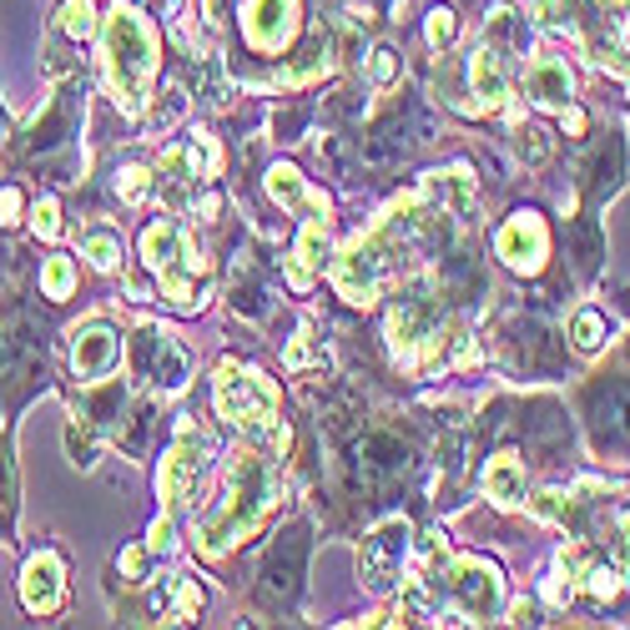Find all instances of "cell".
<instances>
[{
    "label": "cell",
    "mask_w": 630,
    "mask_h": 630,
    "mask_svg": "<svg viewBox=\"0 0 630 630\" xmlns=\"http://www.w3.org/2000/svg\"><path fill=\"white\" fill-rule=\"evenodd\" d=\"M414 560V525L404 514H389L358 545V580L368 595H394L404 585V570Z\"/></svg>",
    "instance_id": "cell-6"
},
{
    "label": "cell",
    "mask_w": 630,
    "mask_h": 630,
    "mask_svg": "<svg viewBox=\"0 0 630 630\" xmlns=\"http://www.w3.org/2000/svg\"><path fill=\"white\" fill-rule=\"evenodd\" d=\"M146 338H152V379H157V389H182L187 373H192V358H187V348L177 343V333L167 329H146Z\"/></svg>",
    "instance_id": "cell-19"
},
{
    "label": "cell",
    "mask_w": 630,
    "mask_h": 630,
    "mask_svg": "<svg viewBox=\"0 0 630 630\" xmlns=\"http://www.w3.org/2000/svg\"><path fill=\"white\" fill-rule=\"evenodd\" d=\"M605 5H626V0H605Z\"/></svg>",
    "instance_id": "cell-38"
},
{
    "label": "cell",
    "mask_w": 630,
    "mask_h": 630,
    "mask_svg": "<svg viewBox=\"0 0 630 630\" xmlns=\"http://www.w3.org/2000/svg\"><path fill=\"white\" fill-rule=\"evenodd\" d=\"M121 580H127V585H142L146 580V545H132V550H121Z\"/></svg>",
    "instance_id": "cell-34"
},
{
    "label": "cell",
    "mask_w": 630,
    "mask_h": 630,
    "mask_svg": "<svg viewBox=\"0 0 630 630\" xmlns=\"http://www.w3.org/2000/svg\"><path fill=\"white\" fill-rule=\"evenodd\" d=\"M142 258H146V268H152V273H167V268H177V263H202L198 248L187 242V233H182V223H177V217H157V223H146Z\"/></svg>",
    "instance_id": "cell-16"
},
{
    "label": "cell",
    "mask_w": 630,
    "mask_h": 630,
    "mask_svg": "<svg viewBox=\"0 0 630 630\" xmlns=\"http://www.w3.org/2000/svg\"><path fill=\"white\" fill-rule=\"evenodd\" d=\"M525 96L539 111H564L575 102V71L564 56H535L525 67Z\"/></svg>",
    "instance_id": "cell-14"
},
{
    "label": "cell",
    "mask_w": 630,
    "mask_h": 630,
    "mask_svg": "<svg viewBox=\"0 0 630 630\" xmlns=\"http://www.w3.org/2000/svg\"><path fill=\"white\" fill-rule=\"evenodd\" d=\"M514 136H520V157L530 162V167H545V162H550V152H555V142H550V132H545V127H525V121H520V127H514Z\"/></svg>",
    "instance_id": "cell-26"
},
{
    "label": "cell",
    "mask_w": 630,
    "mask_h": 630,
    "mask_svg": "<svg viewBox=\"0 0 630 630\" xmlns=\"http://www.w3.org/2000/svg\"><path fill=\"white\" fill-rule=\"evenodd\" d=\"M419 198L429 202V207L449 212L454 223H469L474 212H479V182H474V171L460 162V167H449V171H429Z\"/></svg>",
    "instance_id": "cell-12"
},
{
    "label": "cell",
    "mask_w": 630,
    "mask_h": 630,
    "mask_svg": "<svg viewBox=\"0 0 630 630\" xmlns=\"http://www.w3.org/2000/svg\"><path fill=\"white\" fill-rule=\"evenodd\" d=\"M610 333H616V323L601 313V308H575V318H570V343H575L580 354H595V348H605L610 343Z\"/></svg>",
    "instance_id": "cell-21"
},
{
    "label": "cell",
    "mask_w": 630,
    "mask_h": 630,
    "mask_svg": "<svg viewBox=\"0 0 630 630\" xmlns=\"http://www.w3.org/2000/svg\"><path fill=\"white\" fill-rule=\"evenodd\" d=\"M469 86L479 96V117L485 111H499V106H510V67H504V51L479 40L469 56Z\"/></svg>",
    "instance_id": "cell-15"
},
{
    "label": "cell",
    "mask_w": 630,
    "mask_h": 630,
    "mask_svg": "<svg viewBox=\"0 0 630 630\" xmlns=\"http://www.w3.org/2000/svg\"><path fill=\"white\" fill-rule=\"evenodd\" d=\"M157 171L167 177V182H192V177H202L198 146H192V142H171V146H162ZM202 182H207V177H202Z\"/></svg>",
    "instance_id": "cell-22"
},
{
    "label": "cell",
    "mask_w": 630,
    "mask_h": 630,
    "mask_svg": "<svg viewBox=\"0 0 630 630\" xmlns=\"http://www.w3.org/2000/svg\"><path fill=\"white\" fill-rule=\"evenodd\" d=\"M268 192H273V202L283 212H293V217H329V198L313 192V187L302 182V171L288 167V162H277V167L268 171Z\"/></svg>",
    "instance_id": "cell-17"
},
{
    "label": "cell",
    "mask_w": 630,
    "mask_h": 630,
    "mask_svg": "<svg viewBox=\"0 0 630 630\" xmlns=\"http://www.w3.org/2000/svg\"><path fill=\"white\" fill-rule=\"evenodd\" d=\"M308 338H313V333L302 329L298 338L288 343V354H283V364H288L293 373H308V368H323V364H329V354H323V343H318V348H313V343H308Z\"/></svg>",
    "instance_id": "cell-27"
},
{
    "label": "cell",
    "mask_w": 630,
    "mask_h": 630,
    "mask_svg": "<svg viewBox=\"0 0 630 630\" xmlns=\"http://www.w3.org/2000/svg\"><path fill=\"white\" fill-rule=\"evenodd\" d=\"M329 258H333V227H329V217H302V233H298V242H293L288 263H283L288 288L293 293H308L318 283V273L329 268Z\"/></svg>",
    "instance_id": "cell-11"
},
{
    "label": "cell",
    "mask_w": 630,
    "mask_h": 630,
    "mask_svg": "<svg viewBox=\"0 0 630 630\" xmlns=\"http://www.w3.org/2000/svg\"><path fill=\"white\" fill-rule=\"evenodd\" d=\"M121 364V333L106 323V318H92L71 333V368H76L81 383H106Z\"/></svg>",
    "instance_id": "cell-10"
},
{
    "label": "cell",
    "mask_w": 630,
    "mask_h": 630,
    "mask_svg": "<svg viewBox=\"0 0 630 630\" xmlns=\"http://www.w3.org/2000/svg\"><path fill=\"white\" fill-rule=\"evenodd\" d=\"M81 258H86V263L96 268V273H117L121 268V233L117 227H86V233H81Z\"/></svg>",
    "instance_id": "cell-20"
},
{
    "label": "cell",
    "mask_w": 630,
    "mask_h": 630,
    "mask_svg": "<svg viewBox=\"0 0 630 630\" xmlns=\"http://www.w3.org/2000/svg\"><path fill=\"white\" fill-rule=\"evenodd\" d=\"M171 545H177V525H171V514L162 510L157 520H152V530H146V555H167Z\"/></svg>",
    "instance_id": "cell-33"
},
{
    "label": "cell",
    "mask_w": 630,
    "mask_h": 630,
    "mask_svg": "<svg viewBox=\"0 0 630 630\" xmlns=\"http://www.w3.org/2000/svg\"><path fill=\"white\" fill-rule=\"evenodd\" d=\"M31 233H36L40 242H56V237H61V202L40 198L36 207H31Z\"/></svg>",
    "instance_id": "cell-29"
},
{
    "label": "cell",
    "mask_w": 630,
    "mask_h": 630,
    "mask_svg": "<svg viewBox=\"0 0 630 630\" xmlns=\"http://www.w3.org/2000/svg\"><path fill=\"white\" fill-rule=\"evenodd\" d=\"M444 595L454 605V626H485L504 610V575L485 555H449L433 585V616L444 610Z\"/></svg>",
    "instance_id": "cell-4"
},
{
    "label": "cell",
    "mask_w": 630,
    "mask_h": 630,
    "mask_svg": "<svg viewBox=\"0 0 630 630\" xmlns=\"http://www.w3.org/2000/svg\"><path fill=\"white\" fill-rule=\"evenodd\" d=\"M157 67H162V40H157V31H152V21H146L136 5L117 0L102 21V71L127 117H136L146 106Z\"/></svg>",
    "instance_id": "cell-2"
},
{
    "label": "cell",
    "mask_w": 630,
    "mask_h": 630,
    "mask_svg": "<svg viewBox=\"0 0 630 630\" xmlns=\"http://www.w3.org/2000/svg\"><path fill=\"white\" fill-rule=\"evenodd\" d=\"M495 252L510 273L535 277L539 268L550 263V227H545V217L539 212H514L510 223L495 233Z\"/></svg>",
    "instance_id": "cell-8"
},
{
    "label": "cell",
    "mask_w": 630,
    "mask_h": 630,
    "mask_svg": "<svg viewBox=\"0 0 630 630\" xmlns=\"http://www.w3.org/2000/svg\"><path fill=\"white\" fill-rule=\"evenodd\" d=\"M21 601H26L31 616H56L67 605V570H61V560L51 550L26 560V570H21Z\"/></svg>",
    "instance_id": "cell-13"
},
{
    "label": "cell",
    "mask_w": 630,
    "mask_h": 630,
    "mask_svg": "<svg viewBox=\"0 0 630 630\" xmlns=\"http://www.w3.org/2000/svg\"><path fill=\"white\" fill-rule=\"evenodd\" d=\"M117 198L132 202V207H142V202L152 198V171L146 167H121L117 171Z\"/></svg>",
    "instance_id": "cell-28"
},
{
    "label": "cell",
    "mask_w": 630,
    "mask_h": 630,
    "mask_svg": "<svg viewBox=\"0 0 630 630\" xmlns=\"http://www.w3.org/2000/svg\"><path fill=\"white\" fill-rule=\"evenodd\" d=\"M560 117H564V132H570V136H580V132H585V111H580V106H575V102L564 106Z\"/></svg>",
    "instance_id": "cell-37"
},
{
    "label": "cell",
    "mask_w": 630,
    "mask_h": 630,
    "mask_svg": "<svg viewBox=\"0 0 630 630\" xmlns=\"http://www.w3.org/2000/svg\"><path fill=\"white\" fill-rule=\"evenodd\" d=\"M207 449L212 444L198 424L192 419L177 424V439H171V449L157 464V499L167 514L187 510V499H192V489H198V479H202V464H207Z\"/></svg>",
    "instance_id": "cell-7"
},
{
    "label": "cell",
    "mask_w": 630,
    "mask_h": 630,
    "mask_svg": "<svg viewBox=\"0 0 630 630\" xmlns=\"http://www.w3.org/2000/svg\"><path fill=\"white\" fill-rule=\"evenodd\" d=\"M273 460H277V449L258 444V439L227 460L223 499L207 514H198V530H192L198 535V555L217 560V555H227L233 545H242V539H252L263 530V520L273 514L277 495H283V479H277Z\"/></svg>",
    "instance_id": "cell-1"
},
{
    "label": "cell",
    "mask_w": 630,
    "mask_h": 630,
    "mask_svg": "<svg viewBox=\"0 0 630 630\" xmlns=\"http://www.w3.org/2000/svg\"><path fill=\"white\" fill-rule=\"evenodd\" d=\"M298 0H242V40L258 56H283L298 40Z\"/></svg>",
    "instance_id": "cell-9"
},
{
    "label": "cell",
    "mask_w": 630,
    "mask_h": 630,
    "mask_svg": "<svg viewBox=\"0 0 630 630\" xmlns=\"http://www.w3.org/2000/svg\"><path fill=\"white\" fill-rule=\"evenodd\" d=\"M40 293H46V298H56V302L76 293V263H71L67 252L46 258V268H40Z\"/></svg>",
    "instance_id": "cell-24"
},
{
    "label": "cell",
    "mask_w": 630,
    "mask_h": 630,
    "mask_svg": "<svg viewBox=\"0 0 630 630\" xmlns=\"http://www.w3.org/2000/svg\"><path fill=\"white\" fill-rule=\"evenodd\" d=\"M429 46L433 51H449V46H454V36H460V21H454V11H449V5H439V11H429Z\"/></svg>",
    "instance_id": "cell-32"
},
{
    "label": "cell",
    "mask_w": 630,
    "mask_h": 630,
    "mask_svg": "<svg viewBox=\"0 0 630 630\" xmlns=\"http://www.w3.org/2000/svg\"><path fill=\"white\" fill-rule=\"evenodd\" d=\"M539 620V605L535 601H514L510 605V626H535Z\"/></svg>",
    "instance_id": "cell-36"
},
{
    "label": "cell",
    "mask_w": 630,
    "mask_h": 630,
    "mask_svg": "<svg viewBox=\"0 0 630 630\" xmlns=\"http://www.w3.org/2000/svg\"><path fill=\"white\" fill-rule=\"evenodd\" d=\"M182 111H187V86L167 81V92H162L157 102H152V111H146V132H152V136L171 132V127L182 121Z\"/></svg>",
    "instance_id": "cell-23"
},
{
    "label": "cell",
    "mask_w": 630,
    "mask_h": 630,
    "mask_svg": "<svg viewBox=\"0 0 630 630\" xmlns=\"http://www.w3.org/2000/svg\"><path fill=\"white\" fill-rule=\"evenodd\" d=\"M212 404L227 424L258 439L268 449H288V424H283V389L268 379L263 368L237 364V358H223L217 364V379H212Z\"/></svg>",
    "instance_id": "cell-3"
},
{
    "label": "cell",
    "mask_w": 630,
    "mask_h": 630,
    "mask_svg": "<svg viewBox=\"0 0 630 630\" xmlns=\"http://www.w3.org/2000/svg\"><path fill=\"white\" fill-rule=\"evenodd\" d=\"M389 258H399L394 237L379 233V227L358 233L329 263V277H333V288H338V298L354 302V308H373L383 293V277H389Z\"/></svg>",
    "instance_id": "cell-5"
},
{
    "label": "cell",
    "mask_w": 630,
    "mask_h": 630,
    "mask_svg": "<svg viewBox=\"0 0 630 630\" xmlns=\"http://www.w3.org/2000/svg\"><path fill=\"white\" fill-rule=\"evenodd\" d=\"M21 212H26V198H21L15 187H0V227L21 223Z\"/></svg>",
    "instance_id": "cell-35"
},
{
    "label": "cell",
    "mask_w": 630,
    "mask_h": 630,
    "mask_svg": "<svg viewBox=\"0 0 630 630\" xmlns=\"http://www.w3.org/2000/svg\"><path fill=\"white\" fill-rule=\"evenodd\" d=\"M67 454H71V464H81V469H92L96 454H102V444H96L92 424H86V429H81V424H71V429H67Z\"/></svg>",
    "instance_id": "cell-30"
},
{
    "label": "cell",
    "mask_w": 630,
    "mask_h": 630,
    "mask_svg": "<svg viewBox=\"0 0 630 630\" xmlns=\"http://www.w3.org/2000/svg\"><path fill=\"white\" fill-rule=\"evenodd\" d=\"M61 31H67V36H76V40L96 36V31H102V21H96L92 0H67V5H61Z\"/></svg>",
    "instance_id": "cell-25"
},
{
    "label": "cell",
    "mask_w": 630,
    "mask_h": 630,
    "mask_svg": "<svg viewBox=\"0 0 630 630\" xmlns=\"http://www.w3.org/2000/svg\"><path fill=\"white\" fill-rule=\"evenodd\" d=\"M485 495H489V504H499V510L525 504L530 479H525V464H520V454H495V460L485 464Z\"/></svg>",
    "instance_id": "cell-18"
},
{
    "label": "cell",
    "mask_w": 630,
    "mask_h": 630,
    "mask_svg": "<svg viewBox=\"0 0 630 630\" xmlns=\"http://www.w3.org/2000/svg\"><path fill=\"white\" fill-rule=\"evenodd\" d=\"M368 81H373V86H394L399 81V51L394 46H373V51H368Z\"/></svg>",
    "instance_id": "cell-31"
}]
</instances>
